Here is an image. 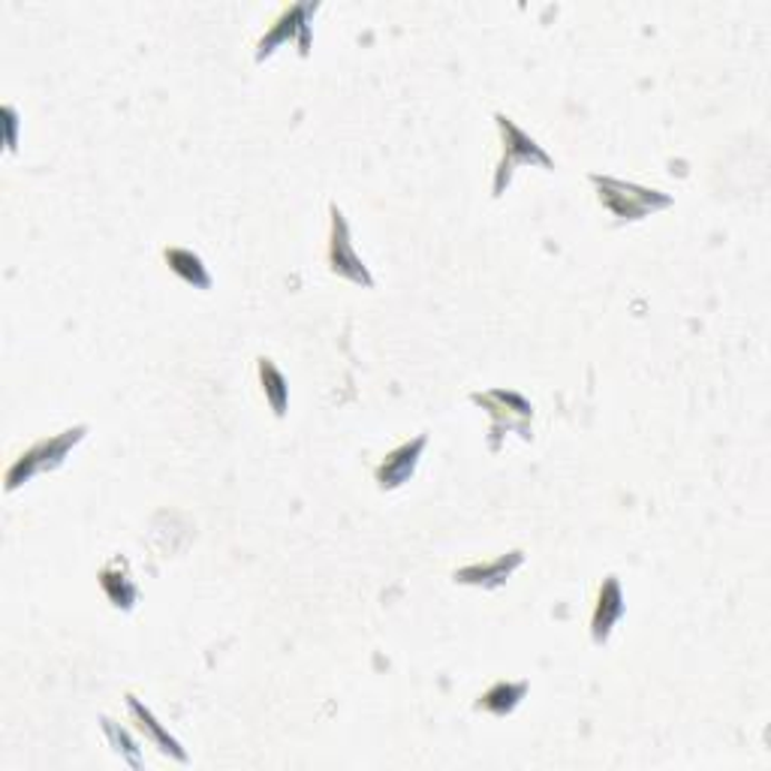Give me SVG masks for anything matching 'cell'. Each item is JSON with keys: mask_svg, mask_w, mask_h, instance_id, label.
Returning <instances> with one entry per match:
<instances>
[{"mask_svg": "<svg viewBox=\"0 0 771 771\" xmlns=\"http://www.w3.org/2000/svg\"><path fill=\"white\" fill-rule=\"evenodd\" d=\"M100 588L106 591V597H109V603H113L115 609H133L136 599H139V588H136V582L130 578L127 564H124L121 558L109 560V564L100 569Z\"/></svg>", "mask_w": 771, "mask_h": 771, "instance_id": "obj_10", "label": "cell"}, {"mask_svg": "<svg viewBox=\"0 0 771 771\" xmlns=\"http://www.w3.org/2000/svg\"><path fill=\"white\" fill-rule=\"evenodd\" d=\"M495 121H498L500 143H504V154H500L498 169H495V184H491L495 196L504 193V187H507L509 178H513V173H516L518 166H543V169H555V160L543 152V145H537L534 139H530L528 133L521 130V127H516L513 118L498 113L495 115Z\"/></svg>", "mask_w": 771, "mask_h": 771, "instance_id": "obj_3", "label": "cell"}, {"mask_svg": "<svg viewBox=\"0 0 771 771\" xmlns=\"http://www.w3.org/2000/svg\"><path fill=\"white\" fill-rule=\"evenodd\" d=\"M3 118H7V148H10V152H16V127H19L16 109H12V106H7V109H3Z\"/></svg>", "mask_w": 771, "mask_h": 771, "instance_id": "obj_15", "label": "cell"}, {"mask_svg": "<svg viewBox=\"0 0 771 771\" xmlns=\"http://www.w3.org/2000/svg\"><path fill=\"white\" fill-rule=\"evenodd\" d=\"M103 732L109 735L113 748L121 753L124 760L130 762V765H139V744L127 735V730H121V726H118L115 721H109V718H103Z\"/></svg>", "mask_w": 771, "mask_h": 771, "instance_id": "obj_14", "label": "cell"}, {"mask_svg": "<svg viewBox=\"0 0 771 771\" xmlns=\"http://www.w3.org/2000/svg\"><path fill=\"white\" fill-rule=\"evenodd\" d=\"M329 214H332V224H329V272L344 277L350 284L371 290L374 286V274L368 272L362 256L355 254L353 235H350V224H347L344 212L332 203L329 205Z\"/></svg>", "mask_w": 771, "mask_h": 771, "instance_id": "obj_4", "label": "cell"}, {"mask_svg": "<svg viewBox=\"0 0 771 771\" xmlns=\"http://www.w3.org/2000/svg\"><path fill=\"white\" fill-rule=\"evenodd\" d=\"M256 371H260V383H263V396L272 407L274 417H286V404H290V386H286L284 374L277 371L269 355L256 359Z\"/></svg>", "mask_w": 771, "mask_h": 771, "instance_id": "obj_13", "label": "cell"}, {"mask_svg": "<svg viewBox=\"0 0 771 771\" xmlns=\"http://www.w3.org/2000/svg\"><path fill=\"white\" fill-rule=\"evenodd\" d=\"M88 435V426L67 428L61 435H51L37 440L31 449H25L12 467L7 470V491H16L21 482H28L37 474H46V470H55V467L64 465V458L70 456V449L76 443H81V437Z\"/></svg>", "mask_w": 771, "mask_h": 771, "instance_id": "obj_1", "label": "cell"}, {"mask_svg": "<svg viewBox=\"0 0 771 771\" xmlns=\"http://www.w3.org/2000/svg\"><path fill=\"white\" fill-rule=\"evenodd\" d=\"M314 12L316 3H295V7L281 12L277 21L269 28V33L260 40V46H256V61H263L265 55H272V51L277 49V46H284L286 40L299 42V51L308 55V49H311V25H308V19H311Z\"/></svg>", "mask_w": 771, "mask_h": 771, "instance_id": "obj_5", "label": "cell"}, {"mask_svg": "<svg viewBox=\"0 0 771 771\" xmlns=\"http://www.w3.org/2000/svg\"><path fill=\"white\" fill-rule=\"evenodd\" d=\"M428 447V435H419L413 437V440H407V443H401V447H396L389 456L377 465L374 470V479L377 486L383 488H401L407 482V479L417 474L419 467V458H422V452H426Z\"/></svg>", "mask_w": 771, "mask_h": 771, "instance_id": "obj_6", "label": "cell"}, {"mask_svg": "<svg viewBox=\"0 0 771 771\" xmlns=\"http://www.w3.org/2000/svg\"><path fill=\"white\" fill-rule=\"evenodd\" d=\"M591 184L597 187L599 203L621 221H642V217L672 205V196H666V193L618 182V178H606V175H591Z\"/></svg>", "mask_w": 771, "mask_h": 771, "instance_id": "obj_2", "label": "cell"}, {"mask_svg": "<svg viewBox=\"0 0 771 771\" xmlns=\"http://www.w3.org/2000/svg\"><path fill=\"white\" fill-rule=\"evenodd\" d=\"M163 260L169 263V269L182 277L184 284L196 286V290H208L212 286V274H208L199 254H193L187 247H166Z\"/></svg>", "mask_w": 771, "mask_h": 771, "instance_id": "obj_12", "label": "cell"}, {"mask_svg": "<svg viewBox=\"0 0 771 771\" xmlns=\"http://www.w3.org/2000/svg\"><path fill=\"white\" fill-rule=\"evenodd\" d=\"M127 711H130V718L136 721L139 732H143L145 739L152 741L154 748H157L163 757H173L175 762H187V751L182 748V741L173 739L169 732L163 730V723L154 718L148 705H143V700H139V696H133V693L127 696Z\"/></svg>", "mask_w": 771, "mask_h": 771, "instance_id": "obj_9", "label": "cell"}, {"mask_svg": "<svg viewBox=\"0 0 771 771\" xmlns=\"http://www.w3.org/2000/svg\"><path fill=\"white\" fill-rule=\"evenodd\" d=\"M525 693H528L525 681H495L477 700V711H486V714H495V718H507L521 705Z\"/></svg>", "mask_w": 771, "mask_h": 771, "instance_id": "obj_11", "label": "cell"}, {"mask_svg": "<svg viewBox=\"0 0 771 771\" xmlns=\"http://www.w3.org/2000/svg\"><path fill=\"white\" fill-rule=\"evenodd\" d=\"M624 618V594H621L618 576H606V582L599 585L597 603H594V615H591V640L603 645L609 640L615 624Z\"/></svg>", "mask_w": 771, "mask_h": 771, "instance_id": "obj_7", "label": "cell"}, {"mask_svg": "<svg viewBox=\"0 0 771 771\" xmlns=\"http://www.w3.org/2000/svg\"><path fill=\"white\" fill-rule=\"evenodd\" d=\"M525 564V552H509V555H500L495 560H477V564H467V567L456 569V582L461 585H477V588H498L504 585L518 567Z\"/></svg>", "mask_w": 771, "mask_h": 771, "instance_id": "obj_8", "label": "cell"}]
</instances>
